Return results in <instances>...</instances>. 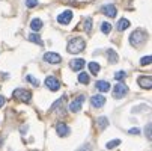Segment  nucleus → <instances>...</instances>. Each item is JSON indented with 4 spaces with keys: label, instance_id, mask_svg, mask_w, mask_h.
Masks as SVG:
<instances>
[{
    "label": "nucleus",
    "instance_id": "f257e3e1",
    "mask_svg": "<svg viewBox=\"0 0 152 151\" xmlns=\"http://www.w3.org/2000/svg\"><path fill=\"white\" fill-rule=\"evenodd\" d=\"M84 47H86V42H84V39L83 38H72L69 42H68V46H66V49H68V52L71 53V55H78L80 52H83L84 50Z\"/></svg>",
    "mask_w": 152,
    "mask_h": 151
},
{
    "label": "nucleus",
    "instance_id": "f03ea898",
    "mask_svg": "<svg viewBox=\"0 0 152 151\" xmlns=\"http://www.w3.org/2000/svg\"><path fill=\"white\" fill-rule=\"evenodd\" d=\"M145 41H146V32L145 30H134L131 33V36H129V44H131L133 47L142 46Z\"/></svg>",
    "mask_w": 152,
    "mask_h": 151
},
{
    "label": "nucleus",
    "instance_id": "7ed1b4c3",
    "mask_svg": "<svg viewBox=\"0 0 152 151\" xmlns=\"http://www.w3.org/2000/svg\"><path fill=\"white\" fill-rule=\"evenodd\" d=\"M12 95H14L15 100H20V101H23V103H29L30 98H32V92H29L27 89H23V88L15 89Z\"/></svg>",
    "mask_w": 152,
    "mask_h": 151
},
{
    "label": "nucleus",
    "instance_id": "20e7f679",
    "mask_svg": "<svg viewBox=\"0 0 152 151\" xmlns=\"http://www.w3.org/2000/svg\"><path fill=\"white\" fill-rule=\"evenodd\" d=\"M128 92V88L124 85V83H118L115 88H113V98H124Z\"/></svg>",
    "mask_w": 152,
    "mask_h": 151
},
{
    "label": "nucleus",
    "instance_id": "39448f33",
    "mask_svg": "<svg viewBox=\"0 0 152 151\" xmlns=\"http://www.w3.org/2000/svg\"><path fill=\"white\" fill-rule=\"evenodd\" d=\"M45 86H47L50 91H59V89H60V82H59L56 77L48 76V77L45 79Z\"/></svg>",
    "mask_w": 152,
    "mask_h": 151
},
{
    "label": "nucleus",
    "instance_id": "423d86ee",
    "mask_svg": "<svg viewBox=\"0 0 152 151\" xmlns=\"http://www.w3.org/2000/svg\"><path fill=\"white\" fill-rule=\"evenodd\" d=\"M83 101H84V95L75 97V100H72V101L69 103V110H71V112H78V110L81 109Z\"/></svg>",
    "mask_w": 152,
    "mask_h": 151
},
{
    "label": "nucleus",
    "instance_id": "0eeeda50",
    "mask_svg": "<svg viewBox=\"0 0 152 151\" xmlns=\"http://www.w3.org/2000/svg\"><path fill=\"white\" fill-rule=\"evenodd\" d=\"M42 57H44V60L48 62V63H59V62H62V57H60L57 53H54V52H48V53H45Z\"/></svg>",
    "mask_w": 152,
    "mask_h": 151
},
{
    "label": "nucleus",
    "instance_id": "6e6552de",
    "mask_svg": "<svg viewBox=\"0 0 152 151\" xmlns=\"http://www.w3.org/2000/svg\"><path fill=\"white\" fill-rule=\"evenodd\" d=\"M69 127L66 125V124H63V122H59V124H56V133L60 136V138H65V136H68L69 135Z\"/></svg>",
    "mask_w": 152,
    "mask_h": 151
},
{
    "label": "nucleus",
    "instance_id": "1a4fd4ad",
    "mask_svg": "<svg viewBox=\"0 0 152 151\" xmlns=\"http://www.w3.org/2000/svg\"><path fill=\"white\" fill-rule=\"evenodd\" d=\"M137 83L140 85V88H143V89H151V88H152V77H149V76H142V77H139Z\"/></svg>",
    "mask_w": 152,
    "mask_h": 151
},
{
    "label": "nucleus",
    "instance_id": "9d476101",
    "mask_svg": "<svg viewBox=\"0 0 152 151\" xmlns=\"http://www.w3.org/2000/svg\"><path fill=\"white\" fill-rule=\"evenodd\" d=\"M71 20H72V11H65L57 17V21L60 24H68Z\"/></svg>",
    "mask_w": 152,
    "mask_h": 151
},
{
    "label": "nucleus",
    "instance_id": "9b49d317",
    "mask_svg": "<svg viewBox=\"0 0 152 151\" xmlns=\"http://www.w3.org/2000/svg\"><path fill=\"white\" fill-rule=\"evenodd\" d=\"M101 11H102L107 17H110V18H115V17H116V14H118V9H116V6H115V5H104Z\"/></svg>",
    "mask_w": 152,
    "mask_h": 151
},
{
    "label": "nucleus",
    "instance_id": "f8f14e48",
    "mask_svg": "<svg viewBox=\"0 0 152 151\" xmlns=\"http://www.w3.org/2000/svg\"><path fill=\"white\" fill-rule=\"evenodd\" d=\"M91 103H92V106L94 107H96V109H99V107H102L104 104H105V97L104 95H94L92 98H91Z\"/></svg>",
    "mask_w": 152,
    "mask_h": 151
},
{
    "label": "nucleus",
    "instance_id": "ddd939ff",
    "mask_svg": "<svg viewBox=\"0 0 152 151\" xmlns=\"http://www.w3.org/2000/svg\"><path fill=\"white\" fill-rule=\"evenodd\" d=\"M84 63H86L84 59H74V60H71L69 67H71V70H74V71H80V70H83Z\"/></svg>",
    "mask_w": 152,
    "mask_h": 151
},
{
    "label": "nucleus",
    "instance_id": "4468645a",
    "mask_svg": "<svg viewBox=\"0 0 152 151\" xmlns=\"http://www.w3.org/2000/svg\"><path fill=\"white\" fill-rule=\"evenodd\" d=\"M96 89L99 92H107V91H110V83H108L107 80H98L96 82Z\"/></svg>",
    "mask_w": 152,
    "mask_h": 151
},
{
    "label": "nucleus",
    "instance_id": "2eb2a0df",
    "mask_svg": "<svg viewBox=\"0 0 152 151\" xmlns=\"http://www.w3.org/2000/svg\"><path fill=\"white\" fill-rule=\"evenodd\" d=\"M129 26H131V23H129V20H126V18H121L119 21H118V30H121V32H124V30H126Z\"/></svg>",
    "mask_w": 152,
    "mask_h": 151
},
{
    "label": "nucleus",
    "instance_id": "dca6fc26",
    "mask_svg": "<svg viewBox=\"0 0 152 151\" xmlns=\"http://www.w3.org/2000/svg\"><path fill=\"white\" fill-rule=\"evenodd\" d=\"M30 29H32L33 32H39V30L42 29V21H41L39 18H33V20L30 21Z\"/></svg>",
    "mask_w": 152,
    "mask_h": 151
},
{
    "label": "nucleus",
    "instance_id": "f3484780",
    "mask_svg": "<svg viewBox=\"0 0 152 151\" xmlns=\"http://www.w3.org/2000/svg\"><path fill=\"white\" fill-rule=\"evenodd\" d=\"M88 67H89V71H91L94 76H95V74H98V73H99V70H101V67H99V63H98V62H91Z\"/></svg>",
    "mask_w": 152,
    "mask_h": 151
},
{
    "label": "nucleus",
    "instance_id": "a211bd4d",
    "mask_svg": "<svg viewBox=\"0 0 152 151\" xmlns=\"http://www.w3.org/2000/svg\"><path fill=\"white\" fill-rule=\"evenodd\" d=\"M78 82L83 83V85H88V83L91 82L89 74H88V73H80V74H78Z\"/></svg>",
    "mask_w": 152,
    "mask_h": 151
},
{
    "label": "nucleus",
    "instance_id": "6ab92c4d",
    "mask_svg": "<svg viewBox=\"0 0 152 151\" xmlns=\"http://www.w3.org/2000/svg\"><path fill=\"white\" fill-rule=\"evenodd\" d=\"M29 41L35 42V44H38V46H42V41H41V36H39L38 33H30V35H29Z\"/></svg>",
    "mask_w": 152,
    "mask_h": 151
},
{
    "label": "nucleus",
    "instance_id": "aec40b11",
    "mask_svg": "<svg viewBox=\"0 0 152 151\" xmlns=\"http://www.w3.org/2000/svg\"><path fill=\"white\" fill-rule=\"evenodd\" d=\"M107 57H108V60L110 62H116L118 60V55H116V52L115 50H107Z\"/></svg>",
    "mask_w": 152,
    "mask_h": 151
},
{
    "label": "nucleus",
    "instance_id": "412c9836",
    "mask_svg": "<svg viewBox=\"0 0 152 151\" xmlns=\"http://www.w3.org/2000/svg\"><path fill=\"white\" fill-rule=\"evenodd\" d=\"M107 125H108V119L105 116H99L98 118V127L99 128H105Z\"/></svg>",
    "mask_w": 152,
    "mask_h": 151
},
{
    "label": "nucleus",
    "instance_id": "4be33fe9",
    "mask_svg": "<svg viewBox=\"0 0 152 151\" xmlns=\"http://www.w3.org/2000/svg\"><path fill=\"white\" fill-rule=\"evenodd\" d=\"M101 32L105 33V35L110 33V32H112V24H110V23H102V24H101Z\"/></svg>",
    "mask_w": 152,
    "mask_h": 151
},
{
    "label": "nucleus",
    "instance_id": "5701e85b",
    "mask_svg": "<svg viewBox=\"0 0 152 151\" xmlns=\"http://www.w3.org/2000/svg\"><path fill=\"white\" fill-rule=\"evenodd\" d=\"M121 144V141L119 139H113V141H110V142H107V150H112V148H115V147H118Z\"/></svg>",
    "mask_w": 152,
    "mask_h": 151
},
{
    "label": "nucleus",
    "instance_id": "b1692460",
    "mask_svg": "<svg viewBox=\"0 0 152 151\" xmlns=\"http://www.w3.org/2000/svg\"><path fill=\"white\" fill-rule=\"evenodd\" d=\"M91 29H92V18H86L84 20V30L91 32Z\"/></svg>",
    "mask_w": 152,
    "mask_h": 151
},
{
    "label": "nucleus",
    "instance_id": "393cba45",
    "mask_svg": "<svg viewBox=\"0 0 152 151\" xmlns=\"http://www.w3.org/2000/svg\"><path fill=\"white\" fill-rule=\"evenodd\" d=\"M151 60H152V57H151V56H145V57H142V59H140V65L146 67V65H149V63H151Z\"/></svg>",
    "mask_w": 152,
    "mask_h": 151
},
{
    "label": "nucleus",
    "instance_id": "a878e982",
    "mask_svg": "<svg viewBox=\"0 0 152 151\" xmlns=\"http://www.w3.org/2000/svg\"><path fill=\"white\" fill-rule=\"evenodd\" d=\"M27 82H29V83H32L33 86H39V80H38V79H35L32 74H29V76H27Z\"/></svg>",
    "mask_w": 152,
    "mask_h": 151
},
{
    "label": "nucleus",
    "instance_id": "bb28decb",
    "mask_svg": "<svg viewBox=\"0 0 152 151\" xmlns=\"http://www.w3.org/2000/svg\"><path fill=\"white\" fill-rule=\"evenodd\" d=\"M125 77H126V73H125V71H118V73L115 74V79H116V80H124Z\"/></svg>",
    "mask_w": 152,
    "mask_h": 151
},
{
    "label": "nucleus",
    "instance_id": "cd10ccee",
    "mask_svg": "<svg viewBox=\"0 0 152 151\" xmlns=\"http://www.w3.org/2000/svg\"><path fill=\"white\" fill-rule=\"evenodd\" d=\"M38 5V0H26V6L27 8H35Z\"/></svg>",
    "mask_w": 152,
    "mask_h": 151
},
{
    "label": "nucleus",
    "instance_id": "c85d7f7f",
    "mask_svg": "<svg viewBox=\"0 0 152 151\" xmlns=\"http://www.w3.org/2000/svg\"><path fill=\"white\" fill-rule=\"evenodd\" d=\"M151 128H152V124H148V125H146V130H145V133H146V138H148V139H151V138H152V135H151Z\"/></svg>",
    "mask_w": 152,
    "mask_h": 151
},
{
    "label": "nucleus",
    "instance_id": "c756f323",
    "mask_svg": "<svg viewBox=\"0 0 152 151\" xmlns=\"http://www.w3.org/2000/svg\"><path fill=\"white\" fill-rule=\"evenodd\" d=\"M128 133L129 135H140V128H129Z\"/></svg>",
    "mask_w": 152,
    "mask_h": 151
},
{
    "label": "nucleus",
    "instance_id": "7c9ffc66",
    "mask_svg": "<svg viewBox=\"0 0 152 151\" xmlns=\"http://www.w3.org/2000/svg\"><path fill=\"white\" fill-rule=\"evenodd\" d=\"M78 151H91V145H83Z\"/></svg>",
    "mask_w": 152,
    "mask_h": 151
},
{
    "label": "nucleus",
    "instance_id": "2f4dec72",
    "mask_svg": "<svg viewBox=\"0 0 152 151\" xmlns=\"http://www.w3.org/2000/svg\"><path fill=\"white\" fill-rule=\"evenodd\" d=\"M3 104H5V97H3V95H0V107H2Z\"/></svg>",
    "mask_w": 152,
    "mask_h": 151
},
{
    "label": "nucleus",
    "instance_id": "473e14b6",
    "mask_svg": "<svg viewBox=\"0 0 152 151\" xmlns=\"http://www.w3.org/2000/svg\"><path fill=\"white\" fill-rule=\"evenodd\" d=\"M27 132V125H24L23 128H21V133H26Z\"/></svg>",
    "mask_w": 152,
    "mask_h": 151
}]
</instances>
